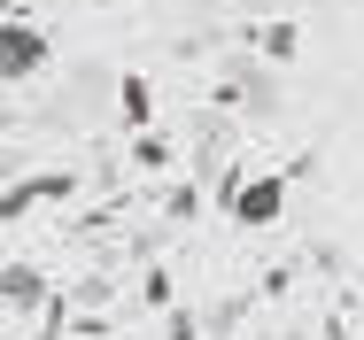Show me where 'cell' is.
<instances>
[{
    "label": "cell",
    "mask_w": 364,
    "mask_h": 340,
    "mask_svg": "<svg viewBox=\"0 0 364 340\" xmlns=\"http://www.w3.org/2000/svg\"><path fill=\"white\" fill-rule=\"evenodd\" d=\"M132 163H140V170H163V163H171V147H163L155 132H140V139H132Z\"/></svg>",
    "instance_id": "8992f818"
},
{
    "label": "cell",
    "mask_w": 364,
    "mask_h": 340,
    "mask_svg": "<svg viewBox=\"0 0 364 340\" xmlns=\"http://www.w3.org/2000/svg\"><path fill=\"white\" fill-rule=\"evenodd\" d=\"M63 194H70L63 170H55V178H23V186H8V209H0V216H23L31 202H63Z\"/></svg>",
    "instance_id": "277c9868"
},
{
    "label": "cell",
    "mask_w": 364,
    "mask_h": 340,
    "mask_svg": "<svg viewBox=\"0 0 364 340\" xmlns=\"http://www.w3.org/2000/svg\"><path fill=\"white\" fill-rule=\"evenodd\" d=\"M47 62H55V47H47L39 23H0V77L8 85H31Z\"/></svg>",
    "instance_id": "7a4b0ae2"
},
{
    "label": "cell",
    "mask_w": 364,
    "mask_h": 340,
    "mask_svg": "<svg viewBox=\"0 0 364 340\" xmlns=\"http://www.w3.org/2000/svg\"><path fill=\"white\" fill-rule=\"evenodd\" d=\"M117 109H124V124H132V132H147V116H155L147 77H117Z\"/></svg>",
    "instance_id": "5b68a950"
},
{
    "label": "cell",
    "mask_w": 364,
    "mask_h": 340,
    "mask_svg": "<svg viewBox=\"0 0 364 340\" xmlns=\"http://www.w3.org/2000/svg\"><path fill=\"white\" fill-rule=\"evenodd\" d=\"M225 216H232L240 232H272V224L287 216V178H279V170H264V178H225Z\"/></svg>",
    "instance_id": "6da1fadb"
},
{
    "label": "cell",
    "mask_w": 364,
    "mask_h": 340,
    "mask_svg": "<svg viewBox=\"0 0 364 340\" xmlns=\"http://www.w3.org/2000/svg\"><path fill=\"white\" fill-rule=\"evenodd\" d=\"M0 286H8V309H16V317L47 309V278L31 271V263H8V271H0Z\"/></svg>",
    "instance_id": "3957f363"
}]
</instances>
